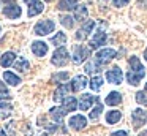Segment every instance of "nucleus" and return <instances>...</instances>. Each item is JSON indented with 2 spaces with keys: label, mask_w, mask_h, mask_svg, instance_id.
Wrapping results in <instances>:
<instances>
[{
  "label": "nucleus",
  "mask_w": 147,
  "mask_h": 136,
  "mask_svg": "<svg viewBox=\"0 0 147 136\" xmlns=\"http://www.w3.org/2000/svg\"><path fill=\"white\" fill-rule=\"evenodd\" d=\"M144 57H146V60H147V49L144 51Z\"/></svg>",
  "instance_id": "nucleus-38"
},
{
  "label": "nucleus",
  "mask_w": 147,
  "mask_h": 136,
  "mask_svg": "<svg viewBox=\"0 0 147 136\" xmlns=\"http://www.w3.org/2000/svg\"><path fill=\"white\" fill-rule=\"evenodd\" d=\"M0 32H2V27H0Z\"/></svg>",
  "instance_id": "nucleus-42"
},
{
  "label": "nucleus",
  "mask_w": 147,
  "mask_h": 136,
  "mask_svg": "<svg viewBox=\"0 0 147 136\" xmlns=\"http://www.w3.org/2000/svg\"><path fill=\"white\" fill-rule=\"evenodd\" d=\"M10 98H11V95H10V92H8L7 85L0 81V100H10Z\"/></svg>",
  "instance_id": "nucleus-30"
},
{
  "label": "nucleus",
  "mask_w": 147,
  "mask_h": 136,
  "mask_svg": "<svg viewBox=\"0 0 147 136\" xmlns=\"http://www.w3.org/2000/svg\"><path fill=\"white\" fill-rule=\"evenodd\" d=\"M114 2V6H117V8H122V6L128 5L130 3V0H112Z\"/></svg>",
  "instance_id": "nucleus-33"
},
{
  "label": "nucleus",
  "mask_w": 147,
  "mask_h": 136,
  "mask_svg": "<svg viewBox=\"0 0 147 136\" xmlns=\"http://www.w3.org/2000/svg\"><path fill=\"white\" fill-rule=\"evenodd\" d=\"M68 125H70V128H73V130H82V128H86V125H87V119L84 116H81V114H76V116H73V117H70V120H68Z\"/></svg>",
  "instance_id": "nucleus-10"
},
{
  "label": "nucleus",
  "mask_w": 147,
  "mask_h": 136,
  "mask_svg": "<svg viewBox=\"0 0 147 136\" xmlns=\"http://www.w3.org/2000/svg\"><path fill=\"white\" fill-rule=\"evenodd\" d=\"M11 104L8 103H0V114H2V117H8L11 114Z\"/></svg>",
  "instance_id": "nucleus-31"
},
{
  "label": "nucleus",
  "mask_w": 147,
  "mask_h": 136,
  "mask_svg": "<svg viewBox=\"0 0 147 136\" xmlns=\"http://www.w3.org/2000/svg\"><path fill=\"white\" fill-rule=\"evenodd\" d=\"M3 2H13V0H3Z\"/></svg>",
  "instance_id": "nucleus-39"
},
{
  "label": "nucleus",
  "mask_w": 147,
  "mask_h": 136,
  "mask_svg": "<svg viewBox=\"0 0 147 136\" xmlns=\"http://www.w3.org/2000/svg\"><path fill=\"white\" fill-rule=\"evenodd\" d=\"M24 2L29 5V11H27L29 18H33V16L40 14V13L45 9V5H43V2H40V0H24Z\"/></svg>",
  "instance_id": "nucleus-8"
},
{
  "label": "nucleus",
  "mask_w": 147,
  "mask_h": 136,
  "mask_svg": "<svg viewBox=\"0 0 147 136\" xmlns=\"http://www.w3.org/2000/svg\"><path fill=\"white\" fill-rule=\"evenodd\" d=\"M120 103H122V93L114 90V92H109L106 95V104H109V106H117Z\"/></svg>",
  "instance_id": "nucleus-19"
},
{
  "label": "nucleus",
  "mask_w": 147,
  "mask_h": 136,
  "mask_svg": "<svg viewBox=\"0 0 147 136\" xmlns=\"http://www.w3.org/2000/svg\"><path fill=\"white\" fill-rule=\"evenodd\" d=\"M3 79L10 85H19L21 84V78L18 74H14L13 71H3Z\"/></svg>",
  "instance_id": "nucleus-21"
},
{
  "label": "nucleus",
  "mask_w": 147,
  "mask_h": 136,
  "mask_svg": "<svg viewBox=\"0 0 147 136\" xmlns=\"http://www.w3.org/2000/svg\"><path fill=\"white\" fill-rule=\"evenodd\" d=\"M106 41H108V35H106L103 30H98L95 35H93V38H92V40H90L89 46L92 47V49H98V47L105 46V44H106Z\"/></svg>",
  "instance_id": "nucleus-6"
},
{
  "label": "nucleus",
  "mask_w": 147,
  "mask_h": 136,
  "mask_svg": "<svg viewBox=\"0 0 147 136\" xmlns=\"http://www.w3.org/2000/svg\"><path fill=\"white\" fill-rule=\"evenodd\" d=\"M139 136H147V130H146V131H142V133H141Z\"/></svg>",
  "instance_id": "nucleus-37"
},
{
  "label": "nucleus",
  "mask_w": 147,
  "mask_h": 136,
  "mask_svg": "<svg viewBox=\"0 0 147 136\" xmlns=\"http://www.w3.org/2000/svg\"><path fill=\"white\" fill-rule=\"evenodd\" d=\"M86 18H87V6L86 5H78L76 8H74V19L82 22Z\"/></svg>",
  "instance_id": "nucleus-23"
},
{
  "label": "nucleus",
  "mask_w": 147,
  "mask_h": 136,
  "mask_svg": "<svg viewBox=\"0 0 147 136\" xmlns=\"http://www.w3.org/2000/svg\"><path fill=\"white\" fill-rule=\"evenodd\" d=\"M146 92H147V84H146Z\"/></svg>",
  "instance_id": "nucleus-41"
},
{
  "label": "nucleus",
  "mask_w": 147,
  "mask_h": 136,
  "mask_svg": "<svg viewBox=\"0 0 147 136\" xmlns=\"http://www.w3.org/2000/svg\"><path fill=\"white\" fill-rule=\"evenodd\" d=\"M106 79L109 81V84H122V79H123V73H122V70L119 68V66H114V68L108 70L106 71Z\"/></svg>",
  "instance_id": "nucleus-5"
},
{
  "label": "nucleus",
  "mask_w": 147,
  "mask_h": 136,
  "mask_svg": "<svg viewBox=\"0 0 147 136\" xmlns=\"http://www.w3.org/2000/svg\"><path fill=\"white\" fill-rule=\"evenodd\" d=\"M101 112H103V104L100 103V101H96L95 108H93L92 112H90V119H92V120H98V117L101 116Z\"/></svg>",
  "instance_id": "nucleus-28"
},
{
  "label": "nucleus",
  "mask_w": 147,
  "mask_h": 136,
  "mask_svg": "<svg viewBox=\"0 0 147 136\" xmlns=\"http://www.w3.org/2000/svg\"><path fill=\"white\" fill-rule=\"evenodd\" d=\"M131 117H133V128H141V127L144 125V122L147 120V112L144 109H134L133 114H131Z\"/></svg>",
  "instance_id": "nucleus-7"
},
{
  "label": "nucleus",
  "mask_w": 147,
  "mask_h": 136,
  "mask_svg": "<svg viewBox=\"0 0 147 136\" xmlns=\"http://www.w3.org/2000/svg\"><path fill=\"white\" fill-rule=\"evenodd\" d=\"M95 25H96V22H95V21H87L86 24L82 25V28H81V30L76 33V38H78V40H86L87 35H89L90 32H92L93 28H95Z\"/></svg>",
  "instance_id": "nucleus-15"
},
{
  "label": "nucleus",
  "mask_w": 147,
  "mask_h": 136,
  "mask_svg": "<svg viewBox=\"0 0 147 136\" xmlns=\"http://www.w3.org/2000/svg\"><path fill=\"white\" fill-rule=\"evenodd\" d=\"M120 119H122V112H120V111H117V109L109 111V112L106 114V122H108L109 125H114V123H117Z\"/></svg>",
  "instance_id": "nucleus-22"
},
{
  "label": "nucleus",
  "mask_w": 147,
  "mask_h": 136,
  "mask_svg": "<svg viewBox=\"0 0 147 136\" xmlns=\"http://www.w3.org/2000/svg\"><path fill=\"white\" fill-rule=\"evenodd\" d=\"M45 2H52V0H45Z\"/></svg>",
  "instance_id": "nucleus-40"
},
{
  "label": "nucleus",
  "mask_w": 147,
  "mask_h": 136,
  "mask_svg": "<svg viewBox=\"0 0 147 136\" xmlns=\"http://www.w3.org/2000/svg\"><path fill=\"white\" fill-rule=\"evenodd\" d=\"M60 22H62V25L63 27H67V28H71L74 25V18H71L70 14H67V16H62L60 18Z\"/></svg>",
  "instance_id": "nucleus-29"
},
{
  "label": "nucleus",
  "mask_w": 147,
  "mask_h": 136,
  "mask_svg": "<svg viewBox=\"0 0 147 136\" xmlns=\"http://www.w3.org/2000/svg\"><path fill=\"white\" fill-rule=\"evenodd\" d=\"M101 85H103V78L101 76H93L92 79H90V89L92 90H100L101 89Z\"/></svg>",
  "instance_id": "nucleus-27"
},
{
  "label": "nucleus",
  "mask_w": 147,
  "mask_h": 136,
  "mask_svg": "<svg viewBox=\"0 0 147 136\" xmlns=\"http://www.w3.org/2000/svg\"><path fill=\"white\" fill-rule=\"evenodd\" d=\"M21 6L19 5H14V3H11V5H7L3 8V14L7 16V18L10 19H18L21 16Z\"/></svg>",
  "instance_id": "nucleus-14"
},
{
  "label": "nucleus",
  "mask_w": 147,
  "mask_h": 136,
  "mask_svg": "<svg viewBox=\"0 0 147 136\" xmlns=\"http://www.w3.org/2000/svg\"><path fill=\"white\" fill-rule=\"evenodd\" d=\"M89 55H90V49H89V47L78 44V46H74V51H73V63L81 65L84 60H87V57H89Z\"/></svg>",
  "instance_id": "nucleus-4"
},
{
  "label": "nucleus",
  "mask_w": 147,
  "mask_h": 136,
  "mask_svg": "<svg viewBox=\"0 0 147 136\" xmlns=\"http://www.w3.org/2000/svg\"><path fill=\"white\" fill-rule=\"evenodd\" d=\"M57 8L60 9V11H68V9H74L76 8V2H73V0H60L57 5Z\"/></svg>",
  "instance_id": "nucleus-26"
},
{
  "label": "nucleus",
  "mask_w": 147,
  "mask_h": 136,
  "mask_svg": "<svg viewBox=\"0 0 147 136\" xmlns=\"http://www.w3.org/2000/svg\"><path fill=\"white\" fill-rule=\"evenodd\" d=\"M51 43L54 44V46H63L65 43H67V35L63 33V32H59L57 35H55V37H52L51 38Z\"/></svg>",
  "instance_id": "nucleus-25"
},
{
  "label": "nucleus",
  "mask_w": 147,
  "mask_h": 136,
  "mask_svg": "<svg viewBox=\"0 0 147 136\" xmlns=\"http://www.w3.org/2000/svg\"><path fill=\"white\" fill-rule=\"evenodd\" d=\"M109 136H128V135H127V131H122L120 130V131H114L112 135H109Z\"/></svg>",
  "instance_id": "nucleus-35"
},
{
  "label": "nucleus",
  "mask_w": 147,
  "mask_h": 136,
  "mask_svg": "<svg viewBox=\"0 0 147 136\" xmlns=\"http://www.w3.org/2000/svg\"><path fill=\"white\" fill-rule=\"evenodd\" d=\"M14 59H16V54L8 51V52H5L3 55L0 57V65L3 66V68H8V66H11L14 63Z\"/></svg>",
  "instance_id": "nucleus-20"
},
{
  "label": "nucleus",
  "mask_w": 147,
  "mask_h": 136,
  "mask_svg": "<svg viewBox=\"0 0 147 136\" xmlns=\"http://www.w3.org/2000/svg\"><path fill=\"white\" fill-rule=\"evenodd\" d=\"M13 65H14V68H16L18 71H27V70L30 68V63H29V60H27L26 57H19Z\"/></svg>",
  "instance_id": "nucleus-24"
},
{
  "label": "nucleus",
  "mask_w": 147,
  "mask_h": 136,
  "mask_svg": "<svg viewBox=\"0 0 147 136\" xmlns=\"http://www.w3.org/2000/svg\"><path fill=\"white\" fill-rule=\"evenodd\" d=\"M70 92H71V85L70 84H60L59 89L55 90V93H54V100L55 101H62L63 98H67L68 95H70Z\"/></svg>",
  "instance_id": "nucleus-16"
},
{
  "label": "nucleus",
  "mask_w": 147,
  "mask_h": 136,
  "mask_svg": "<svg viewBox=\"0 0 147 136\" xmlns=\"http://www.w3.org/2000/svg\"><path fill=\"white\" fill-rule=\"evenodd\" d=\"M115 55H117V52H115L114 49H109V47H106V49H101V51H98V52H96V57H95V59L103 65V63H108L109 60L115 59Z\"/></svg>",
  "instance_id": "nucleus-9"
},
{
  "label": "nucleus",
  "mask_w": 147,
  "mask_h": 136,
  "mask_svg": "<svg viewBox=\"0 0 147 136\" xmlns=\"http://www.w3.org/2000/svg\"><path fill=\"white\" fill-rule=\"evenodd\" d=\"M73 2H78V0H73Z\"/></svg>",
  "instance_id": "nucleus-43"
},
{
  "label": "nucleus",
  "mask_w": 147,
  "mask_h": 136,
  "mask_svg": "<svg viewBox=\"0 0 147 136\" xmlns=\"http://www.w3.org/2000/svg\"><path fill=\"white\" fill-rule=\"evenodd\" d=\"M68 59H70V55H68L67 47H65V46H59L57 49H55V52L52 54L51 62H52V65H55V66H63V65H67V63H68Z\"/></svg>",
  "instance_id": "nucleus-3"
},
{
  "label": "nucleus",
  "mask_w": 147,
  "mask_h": 136,
  "mask_svg": "<svg viewBox=\"0 0 147 136\" xmlns=\"http://www.w3.org/2000/svg\"><path fill=\"white\" fill-rule=\"evenodd\" d=\"M128 62H130L131 71L127 73V81H128V84H131V85H138L139 81L144 78V74H146V68L142 66V63L139 62V59H138L136 55L130 57Z\"/></svg>",
  "instance_id": "nucleus-1"
},
{
  "label": "nucleus",
  "mask_w": 147,
  "mask_h": 136,
  "mask_svg": "<svg viewBox=\"0 0 147 136\" xmlns=\"http://www.w3.org/2000/svg\"><path fill=\"white\" fill-rule=\"evenodd\" d=\"M87 78L84 74H79V76H74L73 79H71L70 85H71V90L73 92H79V90H84V87L87 85Z\"/></svg>",
  "instance_id": "nucleus-11"
},
{
  "label": "nucleus",
  "mask_w": 147,
  "mask_h": 136,
  "mask_svg": "<svg viewBox=\"0 0 147 136\" xmlns=\"http://www.w3.org/2000/svg\"><path fill=\"white\" fill-rule=\"evenodd\" d=\"M0 136H7V133H5V130L0 128Z\"/></svg>",
  "instance_id": "nucleus-36"
},
{
  "label": "nucleus",
  "mask_w": 147,
  "mask_h": 136,
  "mask_svg": "<svg viewBox=\"0 0 147 136\" xmlns=\"http://www.w3.org/2000/svg\"><path fill=\"white\" fill-rule=\"evenodd\" d=\"M68 111L65 109L63 106H55V108H51V111H49V116L54 119V122L57 123H62V119L65 117V114H67Z\"/></svg>",
  "instance_id": "nucleus-17"
},
{
  "label": "nucleus",
  "mask_w": 147,
  "mask_h": 136,
  "mask_svg": "<svg viewBox=\"0 0 147 136\" xmlns=\"http://www.w3.org/2000/svg\"><path fill=\"white\" fill-rule=\"evenodd\" d=\"M48 44L45 41H33L32 43V52L35 54L36 57H45L48 54Z\"/></svg>",
  "instance_id": "nucleus-13"
},
{
  "label": "nucleus",
  "mask_w": 147,
  "mask_h": 136,
  "mask_svg": "<svg viewBox=\"0 0 147 136\" xmlns=\"http://www.w3.org/2000/svg\"><path fill=\"white\" fill-rule=\"evenodd\" d=\"M62 106H63L65 109L68 111V112H71V111H76V109H78L79 103H78V100H76L74 97L68 95L67 98H63V100H62Z\"/></svg>",
  "instance_id": "nucleus-18"
},
{
  "label": "nucleus",
  "mask_w": 147,
  "mask_h": 136,
  "mask_svg": "<svg viewBox=\"0 0 147 136\" xmlns=\"http://www.w3.org/2000/svg\"><path fill=\"white\" fill-rule=\"evenodd\" d=\"M54 28H55L54 21H51V19H46V21L36 22V25L33 27V33H35V35H40V37H45V35L52 33V32H54Z\"/></svg>",
  "instance_id": "nucleus-2"
},
{
  "label": "nucleus",
  "mask_w": 147,
  "mask_h": 136,
  "mask_svg": "<svg viewBox=\"0 0 147 136\" xmlns=\"http://www.w3.org/2000/svg\"><path fill=\"white\" fill-rule=\"evenodd\" d=\"M54 79H55V81H65V79H68V73H67V71L59 73V74L54 76Z\"/></svg>",
  "instance_id": "nucleus-34"
},
{
  "label": "nucleus",
  "mask_w": 147,
  "mask_h": 136,
  "mask_svg": "<svg viewBox=\"0 0 147 136\" xmlns=\"http://www.w3.org/2000/svg\"><path fill=\"white\" fill-rule=\"evenodd\" d=\"M134 97H136V101H138L139 104L147 106V92H146V90H144V92H138Z\"/></svg>",
  "instance_id": "nucleus-32"
},
{
  "label": "nucleus",
  "mask_w": 147,
  "mask_h": 136,
  "mask_svg": "<svg viewBox=\"0 0 147 136\" xmlns=\"http://www.w3.org/2000/svg\"><path fill=\"white\" fill-rule=\"evenodd\" d=\"M96 101H98L96 97H93V95H90V93H84L79 100V106L78 108H79L81 111H86V109H89L93 103H96Z\"/></svg>",
  "instance_id": "nucleus-12"
}]
</instances>
